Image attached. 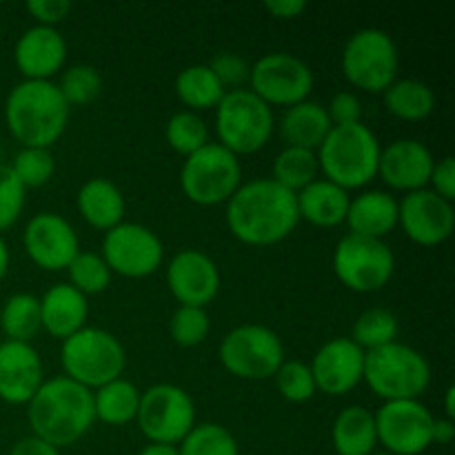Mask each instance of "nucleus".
<instances>
[{
	"label": "nucleus",
	"instance_id": "4c0bfd02",
	"mask_svg": "<svg viewBox=\"0 0 455 455\" xmlns=\"http://www.w3.org/2000/svg\"><path fill=\"white\" fill-rule=\"evenodd\" d=\"M20 185L25 189H38L47 185L56 172V160L52 149H40V147H22L16 154L13 163L9 164Z\"/></svg>",
	"mask_w": 455,
	"mask_h": 455
},
{
	"label": "nucleus",
	"instance_id": "2eb2a0df",
	"mask_svg": "<svg viewBox=\"0 0 455 455\" xmlns=\"http://www.w3.org/2000/svg\"><path fill=\"white\" fill-rule=\"evenodd\" d=\"M100 256L111 274L123 278H147L163 267L164 247L149 227L120 222L102 238Z\"/></svg>",
	"mask_w": 455,
	"mask_h": 455
},
{
	"label": "nucleus",
	"instance_id": "f3484780",
	"mask_svg": "<svg viewBox=\"0 0 455 455\" xmlns=\"http://www.w3.org/2000/svg\"><path fill=\"white\" fill-rule=\"evenodd\" d=\"M398 227L420 247H438L453 234V203L440 198L431 189L411 191L398 200Z\"/></svg>",
	"mask_w": 455,
	"mask_h": 455
},
{
	"label": "nucleus",
	"instance_id": "79ce46f5",
	"mask_svg": "<svg viewBox=\"0 0 455 455\" xmlns=\"http://www.w3.org/2000/svg\"><path fill=\"white\" fill-rule=\"evenodd\" d=\"M27 189L9 164H0V234L13 227L25 209Z\"/></svg>",
	"mask_w": 455,
	"mask_h": 455
},
{
	"label": "nucleus",
	"instance_id": "5701e85b",
	"mask_svg": "<svg viewBox=\"0 0 455 455\" xmlns=\"http://www.w3.org/2000/svg\"><path fill=\"white\" fill-rule=\"evenodd\" d=\"M89 302L87 296L74 289L71 284H53L40 298V323L52 338L67 340L87 327Z\"/></svg>",
	"mask_w": 455,
	"mask_h": 455
},
{
	"label": "nucleus",
	"instance_id": "ddd939ff",
	"mask_svg": "<svg viewBox=\"0 0 455 455\" xmlns=\"http://www.w3.org/2000/svg\"><path fill=\"white\" fill-rule=\"evenodd\" d=\"M314 89V71L293 53L275 52L256 60L249 71V92L265 105L289 107L305 102Z\"/></svg>",
	"mask_w": 455,
	"mask_h": 455
},
{
	"label": "nucleus",
	"instance_id": "a19ab883",
	"mask_svg": "<svg viewBox=\"0 0 455 455\" xmlns=\"http://www.w3.org/2000/svg\"><path fill=\"white\" fill-rule=\"evenodd\" d=\"M274 378L275 387H278V394L283 395L287 403L305 404L318 394L311 367L309 364L300 363V360H284Z\"/></svg>",
	"mask_w": 455,
	"mask_h": 455
},
{
	"label": "nucleus",
	"instance_id": "39448f33",
	"mask_svg": "<svg viewBox=\"0 0 455 455\" xmlns=\"http://www.w3.org/2000/svg\"><path fill=\"white\" fill-rule=\"evenodd\" d=\"M363 380L385 403L420 400L431 385V367L420 351L395 340L364 354Z\"/></svg>",
	"mask_w": 455,
	"mask_h": 455
},
{
	"label": "nucleus",
	"instance_id": "412c9836",
	"mask_svg": "<svg viewBox=\"0 0 455 455\" xmlns=\"http://www.w3.org/2000/svg\"><path fill=\"white\" fill-rule=\"evenodd\" d=\"M44 382L43 360L29 342L4 340L0 345V400L27 404Z\"/></svg>",
	"mask_w": 455,
	"mask_h": 455
},
{
	"label": "nucleus",
	"instance_id": "473e14b6",
	"mask_svg": "<svg viewBox=\"0 0 455 455\" xmlns=\"http://www.w3.org/2000/svg\"><path fill=\"white\" fill-rule=\"evenodd\" d=\"M318 173L320 167L315 151L300 149V147H284L274 160L271 180L278 182L283 189L298 194V191L305 189L307 185L318 180Z\"/></svg>",
	"mask_w": 455,
	"mask_h": 455
},
{
	"label": "nucleus",
	"instance_id": "393cba45",
	"mask_svg": "<svg viewBox=\"0 0 455 455\" xmlns=\"http://www.w3.org/2000/svg\"><path fill=\"white\" fill-rule=\"evenodd\" d=\"M349 191L324 180V178H318V180H314L296 194V207L300 220L320 227V229H331V227L342 225L347 212H349Z\"/></svg>",
	"mask_w": 455,
	"mask_h": 455
},
{
	"label": "nucleus",
	"instance_id": "f704fd0d",
	"mask_svg": "<svg viewBox=\"0 0 455 455\" xmlns=\"http://www.w3.org/2000/svg\"><path fill=\"white\" fill-rule=\"evenodd\" d=\"M180 455H240V447L231 431L216 422L196 425L178 444Z\"/></svg>",
	"mask_w": 455,
	"mask_h": 455
},
{
	"label": "nucleus",
	"instance_id": "ea45409f",
	"mask_svg": "<svg viewBox=\"0 0 455 455\" xmlns=\"http://www.w3.org/2000/svg\"><path fill=\"white\" fill-rule=\"evenodd\" d=\"M209 331H212V320L203 307H178L169 323L172 340L182 349H194V347L203 345Z\"/></svg>",
	"mask_w": 455,
	"mask_h": 455
},
{
	"label": "nucleus",
	"instance_id": "9d476101",
	"mask_svg": "<svg viewBox=\"0 0 455 455\" xmlns=\"http://www.w3.org/2000/svg\"><path fill=\"white\" fill-rule=\"evenodd\" d=\"M218 358L234 378L267 380L274 378L284 363V347L274 329L262 324H243L222 338Z\"/></svg>",
	"mask_w": 455,
	"mask_h": 455
},
{
	"label": "nucleus",
	"instance_id": "bb28decb",
	"mask_svg": "<svg viewBox=\"0 0 455 455\" xmlns=\"http://www.w3.org/2000/svg\"><path fill=\"white\" fill-rule=\"evenodd\" d=\"M331 120L327 109L320 102H298L284 111L280 120V136L287 147H300V149L318 151L327 133L331 132Z\"/></svg>",
	"mask_w": 455,
	"mask_h": 455
},
{
	"label": "nucleus",
	"instance_id": "a211bd4d",
	"mask_svg": "<svg viewBox=\"0 0 455 455\" xmlns=\"http://www.w3.org/2000/svg\"><path fill=\"white\" fill-rule=\"evenodd\" d=\"M220 269L200 249H182L167 267V284L180 307H207L220 293Z\"/></svg>",
	"mask_w": 455,
	"mask_h": 455
},
{
	"label": "nucleus",
	"instance_id": "f03ea898",
	"mask_svg": "<svg viewBox=\"0 0 455 455\" xmlns=\"http://www.w3.org/2000/svg\"><path fill=\"white\" fill-rule=\"evenodd\" d=\"M27 407V420L34 431L31 435L56 449L78 443L96 422L93 391L67 376L44 380Z\"/></svg>",
	"mask_w": 455,
	"mask_h": 455
},
{
	"label": "nucleus",
	"instance_id": "f257e3e1",
	"mask_svg": "<svg viewBox=\"0 0 455 455\" xmlns=\"http://www.w3.org/2000/svg\"><path fill=\"white\" fill-rule=\"evenodd\" d=\"M227 227L231 235L249 247H271L296 231L300 216L296 194L271 178L243 182L227 203Z\"/></svg>",
	"mask_w": 455,
	"mask_h": 455
},
{
	"label": "nucleus",
	"instance_id": "7c9ffc66",
	"mask_svg": "<svg viewBox=\"0 0 455 455\" xmlns=\"http://www.w3.org/2000/svg\"><path fill=\"white\" fill-rule=\"evenodd\" d=\"M225 93L227 89L222 87L220 80L213 76L209 65L185 67V69L176 76L178 100L185 107H189L187 111H194V114L216 109L218 102L222 100Z\"/></svg>",
	"mask_w": 455,
	"mask_h": 455
},
{
	"label": "nucleus",
	"instance_id": "4be33fe9",
	"mask_svg": "<svg viewBox=\"0 0 455 455\" xmlns=\"http://www.w3.org/2000/svg\"><path fill=\"white\" fill-rule=\"evenodd\" d=\"M67 60V43L56 27H29L13 47V62L25 80H52Z\"/></svg>",
	"mask_w": 455,
	"mask_h": 455
},
{
	"label": "nucleus",
	"instance_id": "864d4df0",
	"mask_svg": "<svg viewBox=\"0 0 455 455\" xmlns=\"http://www.w3.org/2000/svg\"><path fill=\"white\" fill-rule=\"evenodd\" d=\"M444 413L449 420H455V387L449 385L447 387V394H444Z\"/></svg>",
	"mask_w": 455,
	"mask_h": 455
},
{
	"label": "nucleus",
	"instance_id": "b1692460",
	"mask_svg": "<svg viewBox=\"0 0 455 455\" xmlns=\"http://www.w3.org/2000/svg\"><path fill=\"white\" fill-rule=\"evenodd\" d=\"M345 222L349 234L385 240L398 227V198L389 191H363L351 198Z\"/></svg>",
	"mask_w": 455,
	"mask_h": 455
},
{
	"label": "nucleus",
	"instance_id": "37998d69",
	"mask_svg": "<svg viewBox=\"0 0 455 455\" xmlns=\"http://www.w3.org/2000/svg\"><path fill=\"white\" fill-rule=\"evenodd\" d=\"M209 69L213 71V76L220 80V84L227 92H234V89H243V84L249 83L251 65L243 56H238V53L225 52L213 56V60L209 62Z\"/></svg>",
	"mask_w": 455,
	"mask_h": 455
},
{
	"label": "nucleus",
	"instance_id": "0eeeda50",
	"mask_svg": "<svg viewBox=\"0 0 455 455\" xmlns=\"http://www.w3.org/2000/svg\"><path fill=\"white\" fill-rule=\"evenodd\" d=\"M213 111H216L218 145L229 149L238 158L260 151L274 136V109L249 89L227 92Z\"/></svg>",
	"mask_w": 455,
	"mask_h": 455
},
{
	"label": "nucleus",
	"instance_id": "49530a36",
	"mask_svg": "<svg viewBox=\"0 0 455 455\" xmlns=\"http://www.w3.org/2000/svg\"><path fill=\"white\" fill-rule=\"evenodd\" d=\"M429 185L434 194H438L440 198L453 203L455 198V160L451 156H444V158L435 160L434 172H431Z\"/></svg>",
	"mask_w": 455,
	"mask_h": 455
},
{
	"label": "nucleus",
	"instance_id": "3c124183",
	"mask_svg": "<svg viewBox=\"0 0 455 455\" xmlns=\"http://www.w3.org/2000/svg\"><path fill=\"white\" fill-rule=\"evenodd\" d=\"M138 455H180V453H178V447H172V444L149 443Z\"/></svg>",
	"mask_w": 455,
	"mask_h": 455
},
{
	"label": "nucleus",
	"instance_id": "c03bdc74",
	"mask_svg": "<svg viewBox=\"0 0 455 455\" xmlns=\"http://www.w3.org/2000/svg\"><path fill=\"white\" fill-rule=\"evenodd\" d=\"M324 109L333 127L363 123V102L354 92H338Z\"/></svg>",
	"mask_w": 455,
	"mask_h": 455
},
{
	"label": "nucleus",
	"instance_id": "603ef678",
	"mask_svg": "<svg viewBox=\"0 0 455 455\" xmlns=\"http://www.w3.org/2000/svg\"><path fill=\"white\" fill-rule=\"evenodd\" d=\"M9 265H12V253H9V247L7 243H4L3 234H0V283H3L4 275H7Z\"/></svg>",
	"mask_w": 455,
	"mask_h": 455
},
{
	"label": "nucleus",
	"instance_id": "5fc2aeb1",
	"mask_svg": "<svg viewBox=\"0 0 455 455\" xmlns=\"http://www.w3.org/2000/svg\"><path fill=\"white\" fill-rule=\"evenodd\" d=\"M371 455H391V453H371Z\"/></svg>",
	"mask_w": 455,
	"mask_h": 455
},
{
	"label": "nucleus",
	"instance_id": "2f4dec72",
	"mask_svg": "<svg viewBox=\"0 0 455 455\" xmlns=\"http://www.w3.org/2000/svg\"><path fill=\"white\" fill-rule=\"evenodd\" d=\"M0 329L12 342H29L43 329L40 323V298L31 293H13L0 309Z\"/></svg>",
	"mask_w": 455,
	"mask_h": 455
},
{
	"label": "nucleus",
	"instance_id": "f8f14e48",
	"mask_svg": "<svg viewBox=\"0 0 455 455\" xmlns=\"http://www.w3.org/2000/svg\"><path fill=\"white\" fill-rule=\"evenodd\" d=\"M333 271L349 291L373 293L394 278L395 256L385 240L347 234L333 251Z\"/></svg>",
	"mask_w": 455,
	"mask_h": 455
},
{
	"label": "nucleus",
	"instance_id": "20e7f679",
	"mask_svg": "<svg viewBox=\"0 0 455 455\" xmlns=\"http://www.w3.org/2000/svg\"><path fill=\"white\" fill-rule=\"evenodd\" d=\"M382 145L364 123L331 127L318 147V167L324 180L345 191L363 189L378 178Z\"/></svg>",
	"mask_w": 455,
	"mask_h": 455
},
{
	"label": "nucleus",
	"instance_id": "a18cd8bd",
	"mask_svg": "<svg viewBox=\"0 0 455 455\" xmlns=\"http://www.w3.org/2000/svg\"><path fill=\"white\" fill-rule=\"evenodd\" d=\"M27 12L38 20V25L56 27L69 16L71 3L69 0H31L27 3Z\"/></svg>",
	"mask_w": 455,
	"mask_h": 455
},
{
	"label": "nucleus",
	"instance_id": "6e6552de",
	"mask_svg": "<svg viewBox=\"0 0 455 455\" xmlns=\"http://www.w3.org/2000/svg\"><path fill=\"white\" fill-rule=\"evenodd\" d=\"M243 185V164L218 142H207L203 149L187 156L180 169V189L200 207H218L229 203Z\"/></svg>",
	"mask_w": 455,
	"mask_h": 455
},
{
	"label": "nucleus",
	"instance_id": "cd10ccee",
	"mask_svg": "<svg viewBox=\"0 0 455 455\" xmlns=\"http://www.w3.org/2000/svg\"><path fill=\"white\" fill-rule=\"evenodd\" d=\"M331 443L338 455L376 453L378 434L373 413L360 404L342 409L331 427Z\"/></svg>",
	"mask_w": 455,
	"mask_h": 455
},
{
	"label": "nucleus",
	"instance_id": "e433bc0d",
	"mask_svg": "<svg viewBox=\"0 0 455 455\" xmlns=\"http://www.w3.org/2000/svg\"><path fill=\"white\" fill-rule=\"evenodd\" d=\"M67 274H69L71 287L78 289L83 296H96V293H102L111 284V275H114L109 271V267H107V262L102 260L100 253L83 251V249H80L78 256L69 262Z\"/></svg>",
	"mask_w": 455,
	"mask_h": 455
},
{
	"label": "nucleus",
	"instance_id": "8fccbe9b",
	"mask_svg": "<svg viewBox=\"0 0 455 455\" xmlns=\"http://www.w3.org/2000/svg\"><path fill=\"white\" fill-rule=\"evenodd\" d=\"M455 438V420L435 418L434 422V444H451Z\"/></svg>",
	"mask_w": 455,
	"mask_h": 455
},
{
	"label": "nucleus",
	"instance_id": "de8ad7c7",
	"mask_svg": "<svg viewBox=\"0 0 455 455\" xmlns=\"http://www.w3.org/2000/svg\"><path fill=\"white\" fill-rule=\"evenodd\" d=\"M307 0H267L265 9L269 12L271 18H278V20H293V18H300L307 12Z\"/></svg>",
	"mask_w": 455,
	"mask_h": 455
},
{
	"label": "nucleus",
	"instance_id": "1a4fd4ad",
	"mask_svg": "<svg viewBox=\"0 0 455 455\" xmlns=\"http://www.w3.org/2000/svg\"><path fill=\"white\" fill-rule=\"evenodd\" d=\"M342 74L367 93H385L398 80L400 53L395 40L378 27H364L349 36L342 49Z\"/></svg>",
	"mask_w": 455,
	"mask_h": 455
},
{
	"label": "nucleus",
	"instance_id": "c756f323",
	"mask_svg": "<svg viewBox=\"0 0 455 455\" xmlns=\"http://www.w3.org/2000/svg\"><path fill=\"white\" fill-rule=\"evenodd\" d=\"M385 107L394 118L404 120V123H420L434 114L435 93L422 80H395L385 92Z\"/></svg>",
	"mask_w": 455,
	"mask_h": 455
},
{
	"label": "nucleus",
	"instance_id": "58836bf2",
	"mask_svg": "<svg viewBox=\"0 0 455 455\" xmlns=\"http://www.w3.org/2000/svg\"><path fill=\"white\" fill-rule=\"evenodd\" d=\"M62 98L69 107H84L96 100L102 92L100 71L92 65H74L62 74L60 84Z\"/></svg>",
	"mask_w": 455,
	"mask_h": 455
},
{
	"label": "nucleus",
	"instance_id": "423d86ee",
	"mask_svg": "<svg viewBox=\"0 0 455 455\" xmlns=\"http://www.w3.org/2000/svg\"><path fill=\"white\" fill-rule=\"evenodd\" d=\"M60 364L65 376L89 391L123 378L127 354L114 333L98 327H83L62 340Z\"/></svg>",
	"mask_w": 455,
	"mask_h": 455
},
{
	"label": "nucleus",
	"instance_id": "9b49d317",
	"mask_svg": "<svg viewBox=\"0 0 455 455\" xmlns=\"http://www.w3.org/2000/svg\"><path fill=\"white\" fill-rule=\"evenodd\" d=\"M136 420L149 443L178 447L196 427V404L182 387L160 382L140 394Z\"/></svg>",
	"mask_w": 455,
	"mask_h": 455
},
{
	"label": "nucleus",
	"instance_id": "72a5a7b5",
	"mask_svg": "<svg viewBox=\"0 0 455 455\" xmlns=\"http://www.w3.org/2000/svg\"><path fill=\"white\" fill-rule=\"evenodd\" d=\"M398 331L400 324L394 311L385 309V307H371L355 318L351 340L367 354V351L380 349V347L398 340Z\"/></svg>",
	"mask_w": 455,
	"mask_h": 455
},
{
	"label": "nucleus",
	"instance_id": "09e8293b",
	"mask_svg": "<svg viewBox=\"0 0 455 455\" xmlns=\"http://www.w3.org/2000/svg\"><path fill=\"white\" fill-rule=\"evenodd\" d=\"M9 455H60V449L44 443V440L36 438V435H27V438L18 440V443L13 444L12 453Z\"/></svg>",
	"mask_w": 455,
	"mask_h": 455
},
{
	"label": "nucleus",
	"instance_id": "a878e982",
	"mask_svg": "<svg viewBox=\"0 0 455 455\" xmlns=\"http://www.w3.org/2000/svg\"><path fill=\"white\" fill-rule=\"evenodd\" d=\"M76 207L83 220L98 231H109L124 222V196L107 178H92L80 187L76 196Z\"/></svg>",
	"mask_w": 455,
	"mask_h": 455
},
{
	"label": "nucleus",
	"instance_id": "4468645a",
	"mask_svg": "<svg viewBox=\"0 0 455 455\" xmlns=\"http://www.w3.org/2000/svg\"><path fill=\"white\" fill-rule=\"evenodd\" d=\"M376 418L378 444L391 455H420L434 444L435 416L420 400L385 403Z\"/></svg>",
	"mask_w": 455,
	"mask_h": 455
},
{
	"label": "nucleus",
	"instance_id": "dca6fc26",
	"mask_svg": "<svg viewBox=\"0 0 455 455\" xmlns=\"http://www.w3.org/2000/svg\"><path fill=\"white\" fill-rule=\"evenodd\" d=\"M22 247L36 267L44 271H67L78 256L80 240L69 220L52 212L36 213L25 227Z\"/></svg>",
	"mask_w": 455,
	"mask_h": 455
},
{
	"label": "nucleus",
	"instance_id": "c9c22d12",
	"mask_svg": "<svg viewBox=\"0 0 455 455\" xmlns=\"http://www.w3.org/2000/svg\"><path fill=\"white\" fill-rule=\"evenodd\" d=\"M164 140L176 154L187 158L209 142L207 123L194 111H178L164 127Z\"/></svg>",
	"mask_w": 455,
	"mask_h": 455
},
{
	"label": "nucleus",
	"instance_id": "7ed1b4c3",
	"mask_svg": "<svg viewBox=\"0 0 455 455\" xmlns=\"http://www.w3.org/2000/svg\"><path fill=\"white\" fill-rule=\"evenodd\" d=\"M69 109L56 83L22 80L4 100V124L20 147L49 149L65 133Z\"/></svg>",
	"mask_w": 455,
	"mask_h": 455
},
{
	"label": "nucleus",
	"instance_id": "aec40b11",
	"mask_svg": "<svg viewBox=\"0 0 455 455\" xmlns=\"http://www.w3.org/2000/svg\"><path fill=\"white\" fill-rule=\"evenodd\" d=\"M434 164L435 158L429 147L413 138H403L389 142L380 151L378 178L391 189L411 194V191L427 189Z\"/></svg>",
	"mask_w": 455,
	"mask_h": 455
},
{
	"label": "nucleus",
	"instance_id": "c85d7f7f",
	"mask_svg": "<svg viewBox=\"0 0 455 455\" xmlns=\"http://www.w3.org/2000/svg\"><path fill=\"white\" fill-rule=\"evenodd\" d=\"M140 407V389L133 382L118 378L93 391L96 420L109 427H123L136 420Z\"/></svg>",
	"mask_w": 455,
	"mask_h": 455
},
{
	"label": "nucleus",
	"instance_id": "6ab92c4d",
	"mask_svg": "<svg viewBox=\"0 0 455 455\" xmlns=\"http://www.w3.org/2000/svg\"><path fill=\"white\" fill-rule=\"evenodd\" d=\"M309 367L320 394L347 395L363 382L364 351L351 338H333L320 347Z\"/></svg>",
	"mask_w": 455,
	"mask_h": 455
}]
</instances>
